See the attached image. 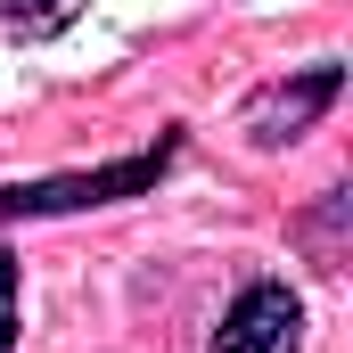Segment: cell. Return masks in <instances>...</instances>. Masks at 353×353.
<instances>
[{
    "instance_id": "1",
    "label": "cell",
    "mask_w": 353,
    "mask_h": 353,
    "mask_svg": "<svg viewBox=\"0 0 353 353\" xmlns=\"http://www.w3.org/2000/svg\"><path fill=\"white\" fill-rule=\"evenodd\" d=\"M173 165V132L157 140V148H140V157H123V165H107V173H66V181H33V189H0V222H17V214H74V205H115V197H140V189H157Z\"/></svg>"
},
{
    "instance_id": "2",
    "label": "cell",
    "mask_w": 353,
    "mask_h": 353,
    "mask_svg": "<svg viewBox=\"0 0 353 353\" xmlns=\"http://www.w3.org/2000/svg\"><path fill=\"white\" fill-rule=\"evenodd\" d=\"M337 90H345V66H312V74H296V83H263L239 107V132H247L255 148H288V140H304V132L337 107Z\"/></svg>"
},
{
    "instance_id": "3",
    "label": "cell",
    "mask_w": 353,
    "mask_h": 353,
    "mask_svg": "<svg viewBox=\"0 0 353 353\" xmlns=\"http://www.w3.org/2000/svg\"><path fill=\"white\" fill-rule=\"evenodd\" d=\"M296 345H304V304H296V288L255 279V288H239V304L222 312V329H214L205 353H296Z\"/></svg>"
},
{
    "instance_id": "4",
    "label": "cell",
    "mask_w": 353,
    "mask_h": 353,
    "mask_svg": "<svg viewBox=\"0 0 353 353\" xmlns=\"http://www.w3.org/2000/svg\"><path fill=\"white\" fill-rule=\"evenodd\" d=\"M74 8L83 0H0V25L8 33H58V25H74Z\"/></svg>"
},
{
    "instance_id": "5",
    "label": "cell",
    "mask_w": 353,
    "mask_h": 353,
    "mask_svg": "<svg viewBox=\"0 0 353 353\" xmlns=\"http://www.w3.org/2000/svg\"><path fill=\"white\" fill-rule=\"evenodd\" d=\"M0 353H17V255H0Z\"/></svg>"
}]
</instances>
